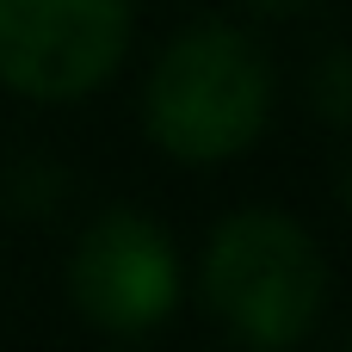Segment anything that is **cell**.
I'll list each match as a JSON object with an SVG mask.
<instances>
[{
  "label": "cell",
  "mask_w": 352,
  "mask_h": 352,
  "mask_svg": "<svg viewBox=\"0 0 352 352\" xmlns=\"http://www.w3.org/2000/svg\"><path fill=\"white\" fill-rule=\"evenodd\" d=\"M130 43V0H0V80L25 99L93 93Z\"/></svg>",
  "instance_id": "3957f363"
},
{
  "label": "cell",
  "mask_w": 352,
  "mask_h": 352,
  "mask_svg": "<svg viewBox=\"0 0 352 352\" xmlns=\"http://www.w3.org/2000/svg\"><path fill=\"white\" fill-rule=\"evenodd\" d=\"M334 352H352V328H346V334H340V346H334Z\"/></svg>",
  "instance_id": "ba28073f"
},
{
  "label": "cell",
  "mask_w": 352,
  "mask_h": 352,
  "mask_svg": "<svg viewBox=\"0 0 352 352\" xmlns=\"http://www.w3.org/2000/svg\"><path fill=\"white\" fill-rule=\"evenodd\" d=\"M68 297L105 334H148L155 322H167L173 297H179V266H173L167 229L148 223L142 210L93 217L68 260Z\"/></svg>",
  "instance_id": "277c9868"
},
{
  "label": "cell",
  "mask_w": 352,
  "mask_h": 352,
  "mask_svg": "<svg viewBox=\"0 0 352 352\" xmlns=\"http://www.w3.org/2000/svg\"><path fill=\"white\" fill-rule=\"evenodd\" d=\"M340 204H346V210H352V161H346V167H340Z\"/></svg>",
  "instance_id": "8992f818"
},
{
  "label": "cell",
  "mask_w": 352,
  "mask_h": 352,
  "mask_svg": "<svg viewBox=\"0 0 352 352\" xmlns=\"http://www.w3.org/2000/svg\"><path fill=\"white\" fill-rule=\"evenodd\" d=\"M316 105L328 124H352V50H328L316 68Z\"/></svg>",
  "instance_id": "5b68a950"
},
{
  "label": "cell",
  "mask_w": 352,
  "mask_h": 352,
  "mask_svg": "<svg viewBox=\"0 0 352 352\" xmlns=\"http://www.w3.org/2000/svg\"><path fill=\"white\" fill-rule=\"evenodd\" d=\"M204 297L254 352H291L328 303V266L285 210H235L204 248Z\"/></svg>",
  "instance_id": "7a4b0ae2"
},
{
  "label": "cell",
  "mask_w": 352,
  "mask_h": 352,
  "mask_svg": "<svg viewBox=\"0 0 352 352\" xmlns=\"http://www.w3.org/2000/svg\"><path fill=\"white\" fill-rule=\"evenodd\" d=\"M260 6H272V12H297L303 0H260Z\"/></svg>",
  "instance_id": "52a82bcc"
},
{
  "label": "cell",
  "mask_w": 352,
  "mask_h": 352,
  "mask_svg": "<svg viewBox=\"0 0 352 352\" xmlns=\"http://www.w3.org/2000/svg\"><path fill=\"white\" fill-rule=\"evenodd\" d=\"M272 111V68L254 37L235 25H192L179 31L142 87V130L173 161L210 167L241 155Z\"/></svg>",
  "instance_id": "6da1fadb"
}]
</instances>
